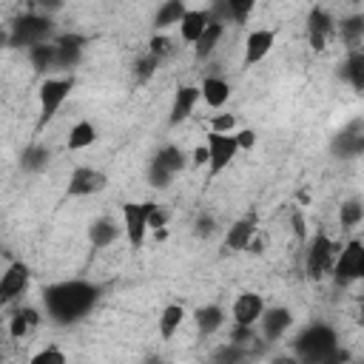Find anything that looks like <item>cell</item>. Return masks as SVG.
<instances>
[{
	"mask_svg": "<svg viewBox=\"0 0 364 364\" xmlns=\"http://www.w3.org/2000/svg\"><path fill=\"white\" fill-rule=\"evenodd\" d=\"M100 299V287L82 279H68V282H57L48 284L43 293V304L48 318H54L57 324H71L80 321Z\"/></svg>",
	"mask_w": 364,
	"mask_h": 364,
	"instance_id": "1",
	"label": "cell"
},
{
	"mask_svg": "<svg viewBox=\"0 0 364 364\" xmlns=\"http://www.w3.org/2000/svg\"><path fill=\"white\" fill-rule=\"evenodd\" d=\"M296 355L301 361H333L338 358L336 333L327 324H310L296 336Z\"/></svg>",
	"mask_w": 364,
	"mask_h": 364,
	"instance_id": "2",
	"label": "cell"
},
{
	"mask_svg": "<svg viewBox=\"0 0 364 364\" xmlns=\"http://www.w3.org/2000/svg\"><path fill=\"white\" fill-rule=\"evenodd\" d=\"M51 31H54L51 17L31 11V14H20V17L9 26V40H11V46H26V48H31V46L46 43V40L51 37Z\"/></svg>",
	"mask_w": 364,
	"mask_h": 364,
	"instance_id": "3",
	"label": "cell"
},
{
	"mask_svg": "<svg viewBox=\"0 0 364 364\" xmlns=\"http://www.w3.org/2000/svg\"><path fill=\"white\" fill-rule=\"evenodd\" d=\"M74 88L71 77H46L37 88V102H40V117H37V128H43L46 122H51L57 117V111L63 108V102L68 100Z\"/></svg>",
	"mask_w": 364,
	"mask_h": 364,
	"instance_id": "4",
	"label": "cell"
},
{
	"mask_svg": "<svg viewBox=\"0 0 364 364\" xmlns=\"http://www.w3.org/2000/svg\"><path fill=\"white\" fill-rule=\"evenodd\" d=\"M333 279H336V284H353V282H358L361 276H364V242L361 239H350L344 247H341V253L333 259Z\"/></svg>",
	"mask_w": 364,
	"mask_h": 364,
	"instance_id": "5",
	"label": "cell"
},
{
	"mask_svg": "<svg viewBox=\"0 0 364 364\" xmlns=\"http://www.w3.org/2000/svg\"><path fill=\"white\" fill-rule=\"evenodd\" d=\"M185 162H188L185 151H179L176 145H165V148H159V154L151 159V168H148V179H151V185H154V188H168L171 179L185 168Z\"/></svg>",
	"mask_w": 364,
	"mask_h": 364,
	"instance_id": "6",
	"label": "cell"
},
{
	"mask_svg": "<svg viewBox=\"0 0 364 364\" xmlns=\"http://www.w3.org/2000/svg\"><path fill=\"white\" fill-rule=\"evenodd\" d=\"M205 148H208V171L210 176L222 173L239 154V145H236V136L233 131L230 134H219V131H208L205 136Z\"/></svg>",
	"mask_w": 364,
	"mask_h": 364,
	"instance_id": "7",
	"label": "cell"
},
{
	"mask_svg": "<svg viewBox=\"0 0 364 364\" xmlns=\"http://www.w3.org/2000/svg\"><path fill=\"white\" fill-rule=\"evenodd\" d=\"M333 259H336V245L330 236L324 233H316L307 245V256H304V267H307V276L310 279H321L330 267H333Z\"/></svg>",
	"mask_w": 364,
	"mask_h": 364,
	"instance_id": "8",
	"label": "cell"
},
{
	"mask_svg": "<svg viewBox=\"0 0 364 364\" xmlns=\"http://www.w3.org/2000/svg\"><path fill=\"white\" fill-rule=\"evenodd\" d=\"M105 185H108V176H105L100 168L77 165V168L71 171V176H68L65 193H68V196H94V193H100Z\"/></svg>",
	"mask_w": 364,
	"mask_h": 364,
	"instance_id": "9",
	"label": "cell"
},
{
	"mask_svg": "<svg viewBox=\"0 0 364 364\" xmlns=\"http://www.w3.org/2000/svg\"><path fill=\"white\" fill-rule=\"evenodd\" d=\"M122 233L131 247H139L148 233V202H125L122 205Z\"/></svg>",
	"mask_w": 364,
	"mask_h": 364,
	"instance_id": "10",
	"label": "cell"
},
{
	"mask_svg": "<svg viewBox=\"0 0 364 364\" xmlns=\"http://www.w3.org/2000/svg\"><path fill=\"white\" fill-rule=\"evenodd\" d=\"M28 267L23 264V262H11L3 273H0V304H9V301H14L17 296H23L26 293V287H28Z\"/></svg>",
	"mask_w": 364,
	"mask_h": 364,
	"instance_id": "11",
	"label": "cell"
},
{
	"mask_svg": "<svg viewBox=\"0 0 364 364\" xmlns=\"http://www.w3.org/2000/svg\"><path fill=\"white\" fill-rule=\"evenodd\" d=\"M262 310H264V299H262L259 293H253V290H245V293L236 296V301H233V307H230V316H233L236 324L253 327V324L259 321Z\"/></svg>",
	"mask_w": 364,
	"mask_h": 364,
	"instance_id": "12",
	"label": "cell"
},
{
	"mask_svg": "<svg viewBox=\"0 0 364 364\" xmlns=\"http://www.w3.org/2000/svg\"><path fill=\"white\" fill-rule=\"evenodd\" d=\"M256 324H262V336L267 341H279L293 327V313L287 307H264Z\"/></svg>",
	"mask_w": 364,
	"mask_h": 364,
	"instance_id": "13",
	"label": "cell"
},
{
	"mask_svg": "<svg viewBox=\"0 0 364 364\" xmlns=\"http://www.w3.org/2000/svg\"><path fill=\"white\" fill-rule=\"evenodd\" d=\"M333 28H336V26H333V17H330L327 9H321V6L310 9V14H307V40H310V46H313L316 51H321V48L327 46Z\"/></svg>",
	"mask_w": 364,
	"mask_h": 364,
	"instance_id": "14",
	"label": "cell"
},
{
	"mask_svg": "<svg viewBox=\"0 0 364 364\" xmlns=\"http://www.w3.org/2000/svg\"><path fill=\"white\" fill-rule=\"evenodd\" d=\"M256 233H259V225H256V216H253V213L236 219V222L228 228V233H225V250H230V253L247 250V245H250V239H253Z\"/></svg>",
	"mask_w": 364,
	"mask_h": 364,
	"instance_id": "15",
	"label": "cell"
},
{
	"mask_svg": "<svg viewBox=\"0 0 364 364\" xmlns=\"http://www.w3.org/2000/svg\"><path fill=\"white\" fill-rule=\"evenodd\" d=\"M273 43H276V31H270V28H253L247 34V40H245V65L262 63L273 51Z\"/></svg>",
	"mask_w": 364,
	"mask_h": 364,
	"instance_id": "16",
	"label": "cell"
},
{
	"mask_svg": "<svg viewBox=\"0 0 364 364\" xmlns=\"http://www.w3.org/2000/svg\"><path fill=\"white\" fill-rule=\"evenodd\" d=\"M196 102H199V85H179L176 94H173V102H171L168 122H171V125L185 122V119L193 114Z\"/></svg>",
	"mask_w": 364,
	"mask_h": 364,
	"instance_id": "17",
	"label": "cell"
},
{
	"mask_svg": "<svg viewBox=\"0 0 364 364\" xmlns=\"http://www.w3.org/2000/svg\"><path fill=\"white\" fill-rule=\"evenodd\" d=\"M119 233H122V228H119L114 219L100 216V219H94L91 228H88V242H91V247L105 250V247H111V245L119 239Z\"/></svg>",
	"mask_w": 364,
	"mask_h": 364,
	"instance_id": "18",
	"label": "cell"
},
{
	"mask_svg": "<svg viewBox=\"0 0 364 364\" xmlns=\"http://www.w3.org/2000/svg\"><path fill=\"white\" fill-rule=\"evenodd\" d=\"M208 23H210V11H208V9H185V14H182V20H179V34H182V40L193 46L196 37L208 28Z\"/></svg>",
	"mask_w": 364,
	"mask_h": 364,
	"instance_id": "19",
	"label": "cell"
},
{
	"mask_svg": "<svg viewBox=\"0 0 364 364\" xmlns=\"http://www.w3.org/2000/svg\"><path fill=\"white\" fill-rule=\"evenodd\" d=\"M199 100H205V105L210 108H222L230 100V85L222 77H205L199 82Z\"/></svg>",
	"mask_w": 364,
	"mask_h": 364,
	"instance_id": "20",
	"label": "cell"
},
{
	"mask_svg": "<svg viewBox=\"0 0 364 364\" xmlns=\"http://www.w3.org/2000/svg\"><path fill=\"white\" fill-rule=\"evenodd\" d=\"M82 54V40L80 37H63L54 46V68H74Z\"/></svg>",
	"mask_w": 364,
	"mask_h": 364,
	"instance_id": "21",
	"label": "cell"
},
{
	"mask_svg": "<svg viewBox=\"0 0 364 364\" xmlns=\"http://www.w3.org/2000/svg\"><path fill=\"white\" fill-rule=\"evenodd\" d=\"M222 34H225V26L222 23H208V28L196 37V43H193V54H196V60H208L213 51H216V46H219V40H222Z\"/></svg>",
	"mask_w": 364,
	"mask_h": 364,
	"instance_id": "22",
	"label": "cell"
},
{
	"mask_svg": "<svg viewBox=\"0 0 364 364\" xmlns=\"http://www.w3.org/2000/svg\"><path fill=\"white\" fill-rule=\"evenodd\" d=\"M193 321H196V330L202 336H210L216 333L222 324H225V310L219 304H202L196 313H193Z\"/></svg>",
	"mask_w": 364,
	"mask_h": 364,
	"instance_id": "23",
	"label": "cell"
},
{
	"mask_svg": "<svg viewBox=\"0 0 364 364\" xmlns=\"http://www.w3.org/2000/svg\"><path fill=\"white\" fill-rule=\"evenodd\" d=\"M94 142H97V128H94V122H88V119L74 122L71 131H68V139H65L68 151H82V148H91Z\"/></svg>",
	"mask_w": 364,
	"mask_h": 364,
	"instance_id": "24",
	"label": "cell"
},
{
	"mask_svg": "<svg viewBox=\"0 0 364 364\" xmlns=\"http://www.w3.org/2000/svg\"><path fill=\"white\" fill-rule=\"evenodd\" d=\"M185 321V307L182 304H165L162 313H159V336L168 341L176 336V330L182 327Z\"/></svg>",
	"mask_w": 364,
	"mask_h": 364,
	"instance_id": "25",
	"label": "cell"
},
{
	"mask_svg": "<svg viewBox=\"0 0 364 364\" xmlns=\"http://www.w3.org/2000/svg\"><path fill=\"white\" fill-rule=\"evenodd\" d=\"M182 14H185V0H165V3L159 6L156 17H154L156 31H165V28H171V26H179Z\"/></svg>",
	"mask_w": 364,
	"mask_h": 364,
	"instance_id": "26",
	"label": "cell"
},
{
	"mask_svg": "<svg viewBox=\"0 0 364 364\" xmlns=\"http://www.w3.org/2000/svg\"><path fill=\"white\" fill-rule=\"evenodd\" d=\"M40 318H37V310H31V307H23L20 313H14L11 316V321H9V336L11 338H23L34 324H37Z\"/></svg>",
	"mask_w": 364,
	"mask_h": 364,
	"instance_id": "27",
	"label": "cell"
},
{
	"mask_svg": "<svg viewBox=\"0 0 364 364\" xmlns=\"http://www.w3.org/2000/svg\"><path fill=\"white\" fill-rule=\"evenodd\" d=\"M20 162H23L26 171H43V168L48 165V148L34 142V145H28V148L23 151V159H20Z\"/></svg>",
	"mask_w": 364,
	"mask_h": 364,
	"instance_id": "28",
	"label": "cell"
},
{
	"mask_svg": "<svg viewBox=\"0 0 364 364\" xmlns=\"http://www.w3.org/2000/svg\"><path fill=\"white\" fill-rule=\"evenodd\" d=\"M344 74H347V80L353 82L355 91L364 88V54H361V51H353V54H350V60H347V65H344Z\"/></svg>",
	"mask_w": 364,
	"mask_h": 364,
	"instance_id": "29",
	"label": "cell"
},
{
	"mask_svg": "<svg viewBox=\"0 0 364 364\" xmlns=\"http://www.w3.org/2000/svg\"><path fill=\"white\" fill-rule=\"evenodd\" d=\"M31 63L37 71H46V68H54V46L51 43H40V46H31Z\"/></svg>",
	"mask_w": 364,
	"mask_h": 364,
	"instance_id": "30",
	"label": "cell"
},
{
	"mask_svg": "<svg viewBox=\"0 0 364 364\" xmlns=\"http://www.w3.org/2000/svg\"><path fill=\"white\" fill-rule=\"evenodd\" d=\"M338 219H341V225H344V228H358V225H361V219H364V208H361V202H358V199L344 202V205H341Z\"/></svg>",
	"mask_w": 364,
	"mask_h": 364,
	"instance_id": "31",
	"label": "cell"
},
{
	"mask_svg": "<svg viewBox=\"0 0 364 364\" xmlns=\"http://www.w3.org/2000/svg\"><path fill=\"white\" fill-rule=\"evenodd\" d=\"M225 3H228V11H230L233 23H245L250 17V11L256 9V0H225Z\"/></svg>",
	"mask_w": 364,
	"mask_h": 364,
	"instance_id": "32",
	"label": "cell"
},
{
	"mask_svg": "<svg viewBox=\"0 0 364 364\" xmlns=\"http://www.w3.org/2000/svg\"><path fill=\"white\" fill-rule=\"evenodd\" d=\"M31 361L34 364H65V353L57 350V347H43L31 355Z\"/></svg>",
	"mask_w": 364,
	"mask_h": 364,
	"instance_id": "33",
	"label": "cell"
},
{
	"mask_svg": "<svg viewBox=\"0 0 364 364\" xmlns=\"http://www.w3.org/2000/svg\"><path fill=\"white\" fill-rule=\"evenodd\" d=\"M165 225H168V213L156 202H148V230H159Z\"/></svg>",
	"mask_w": 364,
	"mask_h": 364,
	"instance_id": "34",
	"label": "cell"
},
{
	"mask_svg": "<svg viewBox=\"0 0 364 364\" xmlns=\"http://www.w3.org/2000/svg\"><path fill=\"white\" fill-rule=\"evenodd\" d=\"M236 128V117L233 114H216L210 119V131H219V134H230Z\"/></svg>",
	"mask_w": 364,
	"mask_h": 364,
	"instance_id": "35",
	"label": "cell"
},
{
	"mask_svg": "<svg viewBox=\"0 0 364 364\" xmlns=\"http://www.w3.org/2000/svg\"><path fill=\"white\" fill-rule=\"evenodd\" d=\"M341 31H344L347 40L355 43V40L361 37V17H350V20H344V23H341Z\"/></svg>",
	"mask_w": 364,
	"mask_h": 364,
	"instance_id": "36",
	"label": "cell"
},
{
	"mask_svg": "<svg viewBox=\"0 0 364 364\" xmlns=\"http://www.w3.org/2000/svg\"><path fill=\"white\" fill-rule=\"evenodd\" d=\"M233 136H236V145H239V151H242V148H253V145H256V134H253L250 128H245V131H236Z\"/></svg>",
	"mask_w": 364,
	"mask_h": 364,
	"instance_id": "37",
	"label": "cell"
},
{
	"mask_svg": "<svg viewBox=\"0 0 364 364\" xmlns=\"http://www.w3.org/2000/svg\"><path fill=\"white\" fill-rule=\"evenodd\" d=\"M165 51H168V37H165V34H156V37L151 40V51H148V54H154V57L159 60Z\"/></svg>",
	"mask_w": 364,
	"mask_h": 364,
	"instance_id": "38",
	"label": "cell"
},
{
	"mask_svg": "<svg viewBox=\"0 0 364 364\" xmlns=\"http://www.w3.org/2000/svg\"><path fill=\"white\" fill-rule=\"evenodd\" d=\"M213 230V219L210 216H199V222H196V233L199 236H208Z\"/></svg>",
	"mask_w": 364,
	"mask_h": 364,
	"instance_id": "39",
	"label": "cell"
},
{
	"mask_svg": "<svg viewBox=\"0 0 364 364\" xmlns=\"http://www.w3.org/2000/svg\"><path fill=\"white\" fill-rule=\"evenodd\" d=\"M193 165H208V148L205 145H199L193 151Z\"/></svg>",
	"mask_w": 364,
	"mask_h": 364,
	"instance_id": "40",
	"label": "cell"
},
{
	"mask_svg": "<svg viewBox=\"0 0 364 364\" xmlns=\"http://www.w3.org/2000/svg\"><path fill=\"white\" fill-rule=\"evenodd\" d=\"M37 3H40V6H51V9L60 6V0H37Z\"/></svg>",
	"mask_w": 364,
	"mask_h": 364,
	"instance_id": "41",
	"label": "cell"
}]
</instances>
